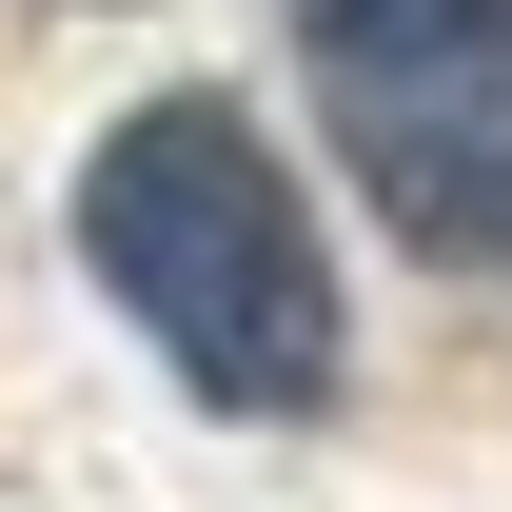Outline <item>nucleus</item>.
Here are the masks:
<instances>
[{
    "label": "nucleus",
    "mask_w": 512,
    "mask_h": 512,
    "mask_svg": "<svg viewBox=\"0 0 512 512\" xmlns=\"http://www.w3.org/2000/svg\"><path fill=\"white\" fill-rule=\"evenodd\" d=\"M79 276L158 335V375L197 414H316L355 316H335L316 197L276 178V138L237 99H138L79 158Z\"/></svg>",
    "instance_id": "obj_1"
},
{
    "label": "nucleus",
    "mask_w": 512,
    "mask_h": 512,
    "mask_svg": "<svg viewBox=\"0 0 512 512\" xmlns=\"http://www.w3.org/2000/svg\"><path fill=\"white\" fill-rule=\"evenodd\" d=\"M296 60L394 237L453 276H512V0H316Z\"/></svg>",
    "instance_id": "obj_2"
}]
</instances>
